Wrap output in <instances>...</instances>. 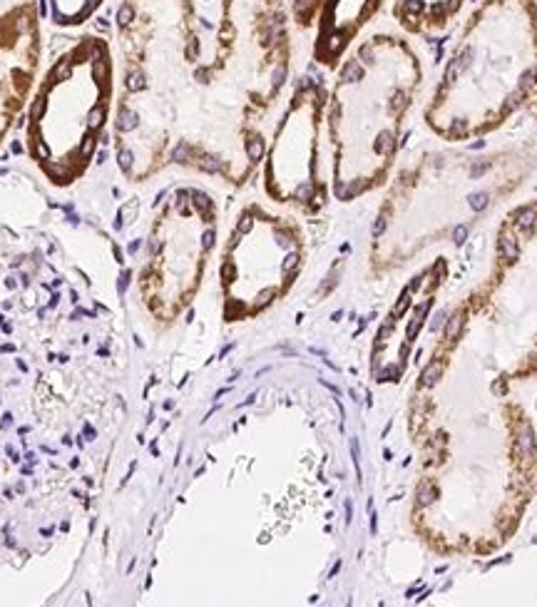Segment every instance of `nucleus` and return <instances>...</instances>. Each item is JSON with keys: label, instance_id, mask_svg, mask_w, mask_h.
I'll return each instance as SVG.
<instances>
[{"label": "nucleus", "instance_id": "obj_16", "mask_svg": "<svg viewBox=\"0 0 537 607\" xmlns=\"http://www.w3.org/2000/svg\"><path fill=\"white\" fill-rule=\"evenodd\" d=\"M284 80H286V63H279V65L274 68V75H271V87L279 90V87L284 85Z\"/></svg>", "mask_w": 537, "mask_h": 607}, {"label": "nucleus", "instance_id": "obj_43", "mask_svg": "<svg viewBox=\"0 0 537 607\" xmlns=\"http://www.w3.org/2000/svg\"><path fill=\"white\" fill-rule=\"evenodd\" d=\"M535 77H537V70H535Z\"/></svg>", "mask_w": 537, "mask_h": 607}, {"label": "nucleus", "instance_id": "obj_8", "mask_svg": "<svg viewBox=\"0 0 537 607\" xmlns=\"http://www.w3.org/2000/svg\"><path fill=\"white\" fill-rule=\"evenodd\" d=\"M515 222H517V227L530 229V227L537 222V209H535V207H522V209L515 214Z\"/></svg>", "mask_w": 537, "mask_h": 607}, {"label": "nucleus", "instance_id": "obj_10", "mask_svg": "<svg viewBox=\"0 0 537 607\" xmlns=\"http://www.w3.org/2000/svg\"><path fill=\"white\" fill-rule=\"evenodd\" d=\"M438 378H440V366H438V363H428V366L423 368V373H420V383L428 386V388L435 386Z\"/></svg>", "mask_w": 537, "mask_h": 607}, {"label": "nucleus", "instance_id": "obj_30", "mask_svg": "<svg viewBox=\"0 0 537 607\" xmlns=\"http://www.w3.org/2000/svg\"><path fill=\"white\" fill-rule=\"evenodd\" d=\"M336 281H338V271H331V276H329V281L321 286V294H329L331 289L336 286Z\"/></svg>", "mask_w": 537, "mask_h": 607}, {"label": "nucleus", "instance_id": "obj_33", "mask_svg": "<svg viewBox=\"0 0 537 607\" xmlns=\"http://www.w3.org/2000/svg\"><path fill=\"white\" fill-rule=\"evenodd\" d=\"M130 271H125L122 276H120V284H117V289H120V294H125V289H127V284H130Z\"/></svg>", "mask_w": 537, "mask_h": 607}, {"label": "nucleus", "instance_id": "obj_4", "mask_svg": "<svg viewBox=\"0 0 537 607\" xmlns=\"http://www.w3.org/2000/svg\"><path fill=\"white\" fill-rule=\"evenodd\" d=\"M415 495H418V505L420 508H428L435 498H438V488L433 485V483H428V480H423L420 485H418V490H415Z\"/></svg>", "mask_w": 537, "mask_h": 607}, {"label": "nucleus", "instance_id": "obj_13", "mask_svg": "<svg viewBox=\"0 0 537 607\" xmlns=\"http://www.w3.org/2000/svg\"><path fill=\"white\" fill-rule=\"evenodd\" d=\"M460 329H463V314L460 311H455L450 319H448V326H445V336L448 338H455L458 334H460Z\"/></svg>", "mask_w": 537, "mask_h": 607}, {"label": "nucleus", "instance_id": "obj_14", "mask_svg": "<svg viewBox=\"0 0 537 607\" xmlns=\"http://www.w3.org/2000/svg\"><path fill=\"white\" fill-rule=\"evenodd\" d=\"M172 159L179 162V164L189 162V159H192V147H189L187 142H179V144L174 147V152H172Z\"/></svg>", "mask_w": 537, "mask_h": 607}, {"label": "nucleus", "instance_id": "obj_34", "mask_svg": "<svg viewBox=\"0 0 537 607\" xmlns=\"http://www.w3.org/2000/svg\"><path fill=\"white\" fill-rule=\"evenodd\" d=\"M423 276H425V274H423ZM423 276H420V274H418V276H413V281L408 284V286H410V291H418V289H420V284H423Z\"/></svg>", "mask_w": 537, "mask_h": 607}, {"label": "nucleus", "instance_id": "obj_31", "mask_svg": "<svg viewBox=\"0 0 537 607\" xmlns=\"http://www.w3.org/2000/svg\"><path fill=\"white\" fill-rule=\"evenodd\" d=\"M383 232H386V217H378L373 224V237H381Z\"/></svg>", "mask_w": 537, "mask_h": 607}, {"label": "nucleus", "instance_id": "obj_29", "mask_svg": "<svg viewBox=\"0 0 537 607\" xmlns=\"http://www.w3.org/2000/svg\"><path fill=\"white\" fill-rule=\"evenodd\" d=\"M234 271H236V269H234V264H231V262H226V264L221 267V279H224V281H231V279H234Z\"/></svg>", "mask_w": 537, "mask_h": 607}, {"label": "nucleus", "instance_id": "obj_25", "mask_svg": "<svg viewBox=\"0 0 537 607\" xmlns=\"http://www.w3.org/2000/svg\"><path fill=\"white\" fill-rule=\"evenodd\" d=\"M520 100H522V90L512 92V95L507 97V102H505V110H507V112H510V110H515V107L520 105Z\"/></svg>", "mask_w": 537, "mask_h": 607}, {"label": "nucleus", "instance_id": "obj_5", "mask_svg": "<svg viewBox=\"0 0 537 607\" xmlns=\"http://www.w3.org/2000/svg\"><path fill=\"white\" fill-rule=\"evenodd\" d=\"M500 254H502L505 259H510V262H515V259L520 257V247H517L515 237H510V234H502V237H500Z\"/></svg>", "mask_w": 537, "mask_h": 607}, {"label": "nucleus", "instance_id": "obj_17", "mask_svg": "<svg viewBox=\"0 0 537 607\" xmlns=\"http://www.w3.org/2000/svg\"><path fill=\"white\" fill-rule=\"evenodd\" d=\"M296 267H299V254H296V252H289V254L284 257V262H281V271H284V274H291Z\"/></svg>", "mask_w": 537, "mask_h": 607}, {"label": "nucleus", "instance_id": "obj_35", "mask_svg": "<svg viewBox=\"0 0 537 607\" xmlns=\"http://www.w3.org/2000/svg\"><path fill=\"white\" fill-rule=\"evenodd\" d=\"M371 533H373V535L378 533V515H376L373 508H371Z\"/></svg>", "mask_w": 537, "mask_h": 607}, {"label": "nucleus", "instance_id": "obj_20", "mask_svg": "<svg viewBox=\"0 0 537 607\" xmlns=\"http://www.w3.org/2000/svg\"><path fill=\"white\" fill-rule=\"evenodd\" d=\"M351 456H353V466H356V475H358V483H361V453H358V441H356V438L351 441Z\"/></svg>", "mask_w": 537, "mask_h": 607}, {"label": "nucleus", "instance_id": "obj_19", "mask_svg": "<svg viewBox=\"0 0 537 607\" xmlns=\"http://www.w3.org/2000/svg\"><path fill=\"white\" fill-rule=\"evenodd\" d=\"M423 8H425L423 0H403V10H405L408 15H415V13H420Z\"/></svg>", "mask_w": 537, "mask_h": 607}, {"label": "nucleus", "instance_id": "obj_27", "mask_svg": "<svg viewBox=\"0 0 537 607\" xmlns=\"http://www.w3.org/2000/svg\"><path fill=\"white\" fill-rule=\"evenodd\" d=\"M214 247V229H206L204 234H201V249L206 252V249H211Z\"/></svg>", "mask_w": 537, "mask_h": 607}, {"label": "nucleus", "instance_id": "obj_12", "mask_svg": "<svg viewBox=\"0 0 537 607\" xmlns=\"http://www.w3.org/2000/svg\"><path fill=\"white\" fill-rule=\"evenodd\" d=\"M393 149H396V139H393V135H391V132H381L378 139H376V152H381V154H391Z\"/></svg>", "mask_w": 537, "mask_h": 607}, {"label": "nucleus", "instance_id": "obj_9", "mask_svg": "<svg viewBox=\"0 0 537 607\" xmlns=\"http://www.w3.org/2000/svg\"><path fill=\"white\" fill-rule=\"evenodd\" d=\"M246 154H249L251 162H259L264 157V142H261V137H249L246 139Z\"/></svg>", "mask_w": 537, "mask_h": 607}, {"label": "nucleus", "instance_id": "obj_32", "mask_svg": "<svg viewBox=\"0 0 537 607\" xmlns=\"http://www.w3.org/2000/svg\"><path fill=\"white\" fill-rule=\"evenodd\" d=\"M276 244L284 247V249H291V239H289L284 232H276Z\"/></svg>", "mask_w": 537, "mask_h": 607}, {"label": "nucleus", "instance_id": "obj_22", "mask_svg": "<svg viewBox=\"0 0 537 607\" xmlns=\"http://www.w3.org/2000/svg\"><path fill=\"white\" fill-rule=\"evenodd\" d=\"M276 296V289H264L259 296H256V309H261V306H266L268 301Z\"/></svg>", "mask_w": 537, "mask_h": 607}, {"label": "nucleus", "instance_id": "obj_1", "mask_svg": "<svg viewBox=\"0 0 537 607\" xmlns=\"http://www.w3.org/2000/svg\"><path fill=\"white\" fill-rule=\"evenodd\" d=\"M40 50L38 0H0V137L13 125Z\"/></svg>", "mask_w": 537, "mask_h": 607}, {"label": "nucleus", "instance_id": "obj_39", "mask_svg": "<svg viewBox=\"0 0 537 607\" xmlns=\"http://www.w3.org/2000/svg\"><path fill=\"white\" fill-rule=\"evenodd\" d=\"M492 391H495V393H505V391H507V386H505V383H495V386H492Z\"/></svg>", "mask_w": 537, "mask_h": 607}, {"label": "nucleus", "instance_id": "obj_41", "mask_svg": "<svg viewBox=\"0 0 537 607\" xmlns=\"http://www.w3.org/2000/svg\"><path fill=\"white\" fill-rule=\"evenodd\" d=\"M458 5H460V0H450V3L445 5V10H448V13H453V10H455Z\"/></svg>", "mask_w": 537, "mask_h": 607}, {"label": "nucleus", "instance_id": "obj_26", "mask_svg": "<svg viewBox=\"0 0 537 607\" xmlns=\"http://www.w3.org/2000/svg\"><path fill=\"white\" fill-rule=\"evenodd\" d=\"M465 239H468V227H458V229L453 232V242L460 247V244H465Z\"/></svg>", "mask_w": 537, "mask_h": 607}, {"label": "nucleus", "instance_id": "obj_15", "mask_svg": "<svg viewBox=\"0 0 537 607\" xmlns=\"http://www.w3.org/2000/svg\"><path fill=\"white\" fill-rule=\"evenodd\" d=\"M294 197H296L299 202H309V199H314V184H311V182L299 184V187H296V192H294Z\"/></svg>", "mask_w": 537, "mask_h": 607}, {"label": "nucleus", "instance_id": "obj_38", "mask_svg": "<svg viewBox=\"0 0 537 607\" xmlns=\"http://www.w3.org/2000/svg\"><path fill=\"white\" fill-rule=\"evenodd\" d=\"M443 321H445V314H443V311H440V314H435V321H433V329H435V331H438V329H440V324H443Z\"/></svg>", "mask_w": 537, "mask_h": 607}, {"label": "nucleus", "instance_id": "obj_28", "mask_svg": "<svg viewBox=\"0 0 537 607\" xmlns=\"http://www.w3.org/2000/svg\"><path fill=\"white\" fill-rule=\"evenodd\" d=\"M465 132H468V125L463 120H455L453 127H450V135H465Z\"/></svg>", "mask_w": 537, "mask_h": 607}, {"label": "nucleus", "instance_id": "obj_3", "mask_svg": "<svg viewBox=\"0 0 537 607\" xmlns=\"http://www.w3.org/2000/svg\"><path fill=\"white\" fill-rule=\"evenodd\" d=\"M517 453L522 458L535 456V436H532V428L530 426H522L520 433H517Z\"/></svg>", "mask_w": 537, "mask_h": 607}, {"label": "nucleus", "instance_id": "obj_36", "mask_svg": "<svg viewBox=\"0 0 537 607\" xmlns=\"http://www.w3.org/2000/svg\"><path fill=\"white\" fill-rule=\"evenodd\" d=\"M85 436H87V441H95V438H97V431L87 423V426H85Z\"/></svg>", "mask_w": 537, "mask_h": 607}, {"label": "nucleus", "instance_id": "obj_23", "mask_svg": "<svg viewBox=\"0 0 537 607\" xmlns=\"http://www.w3.org/2000/svg\"><path fill=\"white\" fill-rule=\"evenodd\" d=\"M251 227H254L251 214H244V217H241V222H239V227H236V232H239V234H249V232H251Z\"/></svg>", "mask_w": 537, "mask_h": 607}, {"label": "nucleus", "instance_id": "obj_21", "mask_svg": "<svg viewBox=\"0 0 537 607\" xmlns=\"http://www.w3.org/2000/svg\"><path fill=\"white\" fill-rule=\"evenodd\" d=\"M423 326V319H418V316H413L410 319V324H408V329H405V338L408 341H413L415 338V334H418V329Z\"/></svg>", "mask_w": 537, "mask_h": 607}, {"label": "nucleus", "instance_id": "obj_11", "mask_svg": "<svg viewBox=\"0 0 537 607\" xmlns=\"http://www.w3.org/2000/svg\"><path fill=\"white\" fill-rule=\"evenodd\" d=\"M199 169L206 174H216V172H221V159L214 154H204L199 159Z\"/></svg>", "mask_w": 537, "mask_h": 607}, {"label": "nucleus", "instance_id": "obj_18", "mask_svg": "<svg viewBox=\"0 0 537 607\" xmlns=\"http://www.w3.org/2000/svg\"><path fill=\"white\" fill-rule=\"evenodd\" d=\"M470 207L477 209V212H482V209L487 207V194H485V192H475V194H470Z\"/></svg>", "mask_w": 537, "mask_h": 607}, {"label": "nucleus", "instance_id": "obj_42", "mask_svg": "<svg viewBox=\"0 0 537 607\" xmlns=\"http://www.w3.org/2000/svg\"><path fill=\"white\" fill-rule=\"evenodd\" d=\"M127 249H130V254H134V252H137V249H139V242H132V244H130V247H127Z\"/></svg>", "mask_w": 537, "mask_h": 607}, {"label": "nucleus", "instance_id": "obj_2", "mask_svg": "<svg viewBox=\"0 0 537 607\" xmlns=\"http://www.w3.org/2000/svg\"><path fill=\"white\" fill-rule=\"evenodd\" d=\"M100 3L102 0H50L53 20L58 25H80L95 13Z\"/></svg>", "mask_w": 537, "mask_h": 607}, {"label": "nucleus", "instance_id": "obj_40", "mask_svg": "<svg viewBox=\"0 0 537 607\" xmlns=\"http://www.w3.org/2000/svg\"><path fill=\"white\" fill-rule=\"evenodd\" d=\"M351 515H353V510H351V500H346V523H351Z\"/></svg>", "mask_w": 537, "mask_h": 607}, {"label": "nucleus", "instance_id": "obj_7", "mask_svg": "<svg viewBox=\"0 0 537 607\" xmlns=\"http://www.w3.org/2000/svg\"><path fill=\"white\" fill-rule=\"evenodd\" d=\"M363 77V68H361V63H356V60H351V63H346L343 65V70H341V80L343 82H358Z\"/></svg>", "mask_w": 537, "mask_h": 607}, {"label": "nucleus", "instance_id": "obj_6", "mask_svg": "<svg viewBox=\"0 0 537 607\" xmlns=\"http://www.w3.org/2000/svg\"><path fill=\"white\" fill-rule=\"evenodd\" d=\"M137 125H139L137 115H134L132 110L122 107V110H120V117H117V130H120V132H132Z\"/></svg>", "mask_w": 537, "mask_h": 607}, {"label": "nucleus", "instance_id": "obj_24", "mask_svg": "<svg viewBox=\"0 0 537 607\" xmlns=\"http://www.w3.org/2000/svg\"><path fill=\"white\" fill-rule=\"evenodd\" d=\"M458 72H460V65H458V60H453V63L448 65V70H445V82H448V85H453V82H455V77H458Z\"/></svg>", "mask_w": 537, "mask_h": 607}, {"label": "nucleus", "instance_id": "obj_37", "mask_svg": "<svg viewBox=\"0 0 537 607\" xmlns=\"http://www.w3.org/2000/svg\"><path fill=\"white\" fill-rule=\"evenodd\" d=\"M197 80H199V82H209V70L206 68L197 70Z\"/></svg>", "mask_w": 537, "mask_h": 607}]
</instances>
